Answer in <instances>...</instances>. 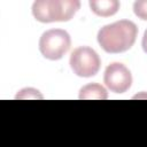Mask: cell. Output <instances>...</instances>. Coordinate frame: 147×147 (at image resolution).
Returning <instances> with one entry per match:
<instances>
[{"mask_svg": "<svg viewBox=\"0 0 147 147\" xmlns=\"http://www.w3.org/2000/svg\"><path fill=\"white\" fill-rule=\"evenodd\" d=\"M138 26L130 20H121L103 25L96 34L100 47L110 54H118L129 51L136 42Z\"/></svg>", "mask_w": 147, "mask_h": 147, "instance_id": "6da1fadb", "label": "cell"}, {"mask_svg": "<svg viewBox=\"0 0 147 147\" xmlns=\"http://www.w3.org/2000/svg\"><path fill=\"white\" fill-rule=\"evenodd\" d=\"M78 0H37L32 5V15L40 23L68 22L78 11Z\"/></svg>", "mask_w": 147, "mask_h": 147, "instance_id": "7a4b0ae2", "label": "cell"}, {"mask_svg": "<svg viewBox=\"0 0 147 147\" xmlns=\"http://www.w3.org/2000/svg\"><path fill=\"white\" fill-rule=\"evenodd\" d=\"M71 38L70 34L62 29H51L45 31L38 42L39 52L41 55L51 61L61 60L70 49Z\"/></svg>", "mask_w": 147, "mask_h": 147, "instance_id": "3957f363", "label": "cell"}, {"mask_svg": "<svg viewBox=\"0 0 147 147\" xmlns=\"http://www.w3.org/2000/svg\"><path fill=\"white\" fill-rule=\"evenodd\" d=\"M69 64L76 76L90 78L99 72L101 60L93 48L88 46H80L75 48L71 53Z\"/></svg>", "mask_w": 147, "mask_h": 147, "instance_id": "277c9868", "label": "cell"}, {"mask_svg": "<svg viewBox=\"0 0 147 147\" xmlns=\"http://www.w3.org/2000/svg\"><path fill=\"white\" fill-rule=\"evenodd\" d=\"M103 83L114 93H125L132 85L131 71L123 63L113 62L105 70Z\"/></svg>", "mask_w": 147, "mask_h": 147, "instance_id": "5b68a950", "label": "cell"}, {"mask_svg": "<svg viewBox=\"0 0 147 147\" xmlns=\"http://www.w3.org/2000/svg\"><path fill=\"white\" fill-rule=\"evenodd\" d=\"M88 5L91 10L96 16L101 17H109L115 15L121 7L119 1L117 0H91Z\"/></svg>", "mask_w": 147, "mask_h": 147, "instance_id": "8992f818", "label": "cell"}, {"mask_svg": "<svg viewBox=\"0 0 147 147\" xmlns=\"http://www.w3.org/2000/svg\"><path fill=\"white\" fill-rule=\"evenodd\" d=\"M78 99L80 100H106L108 99V92L102 85L98 83H90L79 90Z\"/></svg>", "mask_w": 147, "mask_h": 147, "instance_id": "52a82bcc", "label": "cell"}, {"mask_svg": "<svg viewBox=\"0 0 147 147\" xmlns=\"http://www.w3.org/2000/svg\"><path fill=\"white\" fill-rule=\"evenodd\" d=\"M44 96L40 94V92L36 88L32 87H25L18 91V93L16 94L15 99H21V100H25V99H42Z\"/></svg>", "mask_w": 147, "mask_h": 147, "instance_id": "ba28073f", "label": "cell"}, {"mask_svg": "<svg viewBox=\"0 0 147 147\" xmlns=\"http://www.w3.org/2000/svg\"><path fill=\"white\" fill-rule=\"evenodd\" d=\"M133 13L138 18H140L142 21H147V0L134 1Z\"/></svg>", "mask_w": 147, "mask_h": 147, "instance_id": "9c48e42d", "label": "cell"}, {"mask_svg": "<svg viewBox=\"0 0 147 147\" xmlns=\"http://www.w3.org/2000/svg\"><path fill=\"white\" fill-rule=\"evenodd\" d=\"M141 46H142L144 52L147 54V29H146V30H145V32H144L142 40H141Z\"/></svg>", "mask_w": 147, "mask_h": 147, "instance_id": "30bf717a", "label": "cell"}]
</instances>
